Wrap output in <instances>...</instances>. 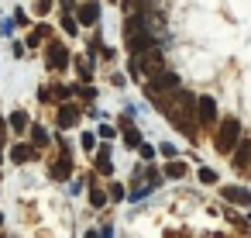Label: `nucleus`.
<instances>
[{
    "label": "nucleus",
    "mask_w": 251,
    "mask_h": 238,
    "mask_svg": "<svg viewBox=\"0 0 251 238\" xmlns=\"http://www.w3.org/2000/svg\"><path fill=\"white\" fill-rule=\"evenodd\" d=\"M124 45H127L131 56H148V52H155V35L145 28L141 14H131V18L124 21Z\"/></svg>",
    "instance_id": "f257e3e1"
},
{
    "label": "nucleus",
    "mask_w": 251,
    "mask_h": 238,
    "mask_svg": "<svg viewBox=\"0 0 251 238\" xmlns=\"http://www.w3.org/2000/svg\"><path fill=\"white\" fill-rule=\"evenodd\" d=\"M213 145H217L220 155L234 152V149L241 145V121H237V118H224L220 128H217V135H213Z\"/></svg>",
    "instance_id": "f03ea898"
},
{
    "label": "nucleus",
    "mask_w": 251,
    "mask_h": 238,
    "mask_svg": "<svg viewBox=\"0 0 251 238\" xmlns=\"http://www.w3.org/2000/svg\"><path fill=\"white\" fill-rule=\"evenodd\" d=\"M45 66H49L52 73H62V69L69 66V49H66L62 42H52L49 52H45Z\"/></svg>",
    "instance_id": "7ed1b4c3"
},
{
    "label": "nucleus",
    "mask_w": 251,
    "mask_h": 238,
    "mask_svg": "<svg viewBox=\"0 0 251 238\" xmlns=\"http://www.w3.org/2000/svg\"><path fill=\"white\" fill-rule=\"evenodd\" d=\"M148 90H155V93H162V90H179V76H176L172 69H158V73H151Z\"/></svg>",
    "instance_id": "20e7f679"
},
{
    "label": "nucleus",
    "mask_w": 251,
    "mask_h": 238,
    "mask_svg": "<svg viewBox=\"0 0 251 238\" xmlns=\"http://www.w3.org/2000/svg\"><path fill=\"white\" fill-rule=\"evenodd\" d=\"M196 121L200 124H213L217 121V100L213 97H196Z\"/></svg>",
    "instance_id": "39448f33"
},
{
    "label": "nucleus",
    "mask_w": 251,
    "mask_h": 238,
    "mask_svg": "<svg viewBox=\"0 0 251 238\" xmlns=\"http://www.w3.org/2000/svg\"><path fill=\"white\" fill-rule=\"evenodd\" d=\"M79 118H83V111H79L76 104H59V114H55L59 128H76V124H79Z\"/></svg>",
    "instance_id": "423d86ee"
},
{
    "label": "nucleus",
    "mask_w": 251,
    "mask_h": 238,
    "mask_svg": "<svg viewBox=\"0 0 251 238\" xmlns=\"http://www.w3.org/2000/svg\"><path fill=\"white\" fill-rule=\"evenodd\" d=\"M49 176H52V179H59V183H62V179H69V176H73V159H69V155L55 159V162L49 166Z\"/></svg>",
    "instance_id": "0eeeda50"
},
{
    "label": "nucleus",
    "mask_w": 251,
    "mask_h": 238,
    "mask_svg": "<svg viewBox=\"0 0 251 238\" xmlns=\"http://www.w3.org/2000/svg\"><path fill=\"white\" fill-rule=\"evenodd\" d=\"M220 193H224V200H230V204H244V207H251V193H248L244 186H224Z\"/></svg>",
    "instance_id": "6e6552de"
},
{
    "label": "nucleus",
    "mask_w": 251,
    "mask_h": 238,
    "mask_svg": "<svg viewBox=\"0 0 251 238\" xmlns=\"http://www.w3.org/2000/svg\"><path fill=\"white\" fill-rule=\"evenodd\" d=\"M248 162H251V138H241V145L234 149V166L248 169Z\"/></svg>",
    "instance_id": "1a4fd4ad"
},
{
    "label": "nucleus",
    "mask_w": 251,
    "mask_h": 238,
    "mask_svg": "<svg viewBox=\"0 0 251 238\" xmlns=\"http://www.w3.org/2000/svg\"><path fill=\"white\" fill-rule=\"evenodd\" d=\"M97 18H100V4H97V0H83L79 21H83V25H97Z\"/></svg>",
    "instance_id": "9d476101"
},
{
    "label": "nucleus",
    "mask_w": 251,
    "mask_h": 238,
    "mask_svg": "<svg viewBox=\"0 0 251 238\" xmlns=\"http://www.w3.org/2000/svg\"><path fill=\"white\" fill-rule=\"evenodd\" d=\"M11 159L21 166V162H31L35 159V145H25V142H18L14 149H11Z\"/></svg>",
    "instance_id": "9b49d317"
},
{
    "label": "nucleus",
    "mask_w": 251,
    "mask_h": 238,
    "mask_svg": "<svg viewBox=\"0 0 251 238\" xmlns=\"http://www.w3.org/2000/svg\"><path fill=\"white\" fill-rule=\"evenodd\" d=\"M7 124H11V128H14L18 135H21V131H31V121H28V114H25V111H14Z\"/></svg>",
    "instance_id": "f8f14e48"
},
{
    "label": "nucleus",
    "mask_w": 251,
    "mask_h": 238,
    "mask_svg": "<svg viewBox=\"0 0 251 238\" xmlns=\"http://www.w3.org/2000/svg\"><path fill=\"white\" fill-rule=\"evenodd\" d=\"M97 169H100L103 176H110V173H114V162H110V149H107V145L97 152Z\"/></svg>",
    "instance_id": "ddd939ff"
},
{
    "label": "nucleus",
    "mask_w": 251,
    "mask_h": 238,
    "mask_svg": "<svg viewBox=\"0 0 251 238\" xmlns=\"http://www.w3.org/2000/svg\"><path fill=\"white\" fill-rule=\"evenodd\" d=\"M31 145H35V152L49 145V131H45L42 124H31Z\"/></svg>",
    "instance_id": "4468645a"
},
{
    "label": "nucleus",
    "mask_w": 251,
    "mask_h": 238,
    "mask_svg": "<svg viewBox=\"0 0 251 238\" xmlns=\"http://www.w3.org/2000/svg\"><path fill=\"white\" fill-rule=\"evenodd\" d=\"M124 145L127 149H141V131L134 124H124Z\"/></svg>",
    "instance_id": "2eb2a0df"
},
{
    "label": "nucleus",
    "mask_w": 251,
    "mask_h": 238,
    "mask_svg": "<svg viewBox=\"0 0 251 238\" xmlns=\"http://www.w3.org/2000/svg\"><path fill=\"white\" fill-rule=\"evenodd\" d=\"M186 173H189V169H186V162H179V159H172V162L165 166V176H169V179H182Z\"/></svg>",
    "instance_id": "dca6fc26"
},
{
    "label": "nucleus",
    "mask_w": 251,
    "mask_h": 238,
    "mask_svg": "<svg viewBox=\"0 0 251 238\" xmlns=\"http://www.w3.org/2000/svg\"><path fill=\"white\" fill-rule=\"evenodd\" d=\"M76 73H79V80H86V83L93 80V69H90V62H86V59H76Z\"/></svg>",
    "instance_id": "f3484780"
},
{
    "label": "nucleus",
    "mask_w": 251,
    "mask_h": 238,
    "mask_svg": "<svg viewBox=\"0 0 251 238\" xmlns=\"http://www.w3.org/2000/svg\"><path fill=\"white\" fill-rule=\"evenodd\" d=\"M107 197H110V193H103V190H97V186L90 190V204H93V207H103V204H107Z\"/></svg>",
    "instance_id": "a211bd4d"
},
{
    "label": "nucleus",
    "mask_w": 251,
    "mask_h": 238,
    "mask_svg": "<svg viewBox=\"0 0 251 238\" xmlns=\"http://www.w3.org/2000/svg\"><path fill=\"white\" fill-rule=\"evenodd\" d=\"M200 183H206V186H210V183H217V173H213L210 166H203V169H200Z\"/></svg>",
    "instance_id": "6ab92c4d"
},
{
    "label": "nucleus",
    "mask_w": 251,
    "mask_h": 238,
    "mask_svg": "<svg viewBox=\"0 0 251 238\" xmlns=\"http://www.w3.org/2000/svg\"><path fill=\"white\" fill-rule=\"evenodd\" d=\"M45 31H49V28H35V31H31V38H28V49H35V45L45 38Z\"/></svg>",
    "instance_id": "aec40b11"
},
{
    "label": "nucleus",
    "mask_w": 251,
    "mask_h": 238,
    "mask_svg": "<svg viewBox=\"0 0 251 238\" xmlns=\"http://www.w3.org/2000/svg\"><path fill=\"white\" fill-rule=\"evenodd\" d=\"M124 197V186L121 183H110V200H121Z\"/></svg>",
    "instance_id": "412c9836"
},
{
    "label": "nucleus",
    "mask_w": 251,
    "mask_h": 238,
    "mask_svg": "<svg viewBox=\"0 0 251 238\" xmlns=\"http://www.w3.org/2000/svg\"><path fill=\"white\" fill-rule=\"evenodd\" d=\"M97 135H100V138H114V135H117V131H114V128H110V124H100V131H97Z\"/></svg>",
    "instance_id": "4be33fe9"
},
{
    "label": "nucleus",
    "mask_w": 251,
    "mask_h": 238,
    "mask_svg": "<svg viewBox=\"0 0 251 238\" xmlns=\"http://www.w3.org/2000/svg\"><path fill=\"white\" fill-rule=\"evenodd\" d=\"M62 28H66V31H69V35H73V31H76V21H73V18H69V14H66V18H62Z\"/></svg>",
    "instance_id": "5701e85b"
},
{
    "label": "nucleus",
    "mask_w": 251,
    "mask_h": 238,
    "mask_svg": "<svg viewBox=\"0 0 251 238\" xmlns=\"http://www.w3.org/2000/svg\"><path fill=\"white\" fill-rule=\"evenodd\" d=\"M79 97H83V100H93L97 93H93V87H83V90H79Z\"/></svg>",
    "instance_id": "b1692460"
},
{
    "label": "nucleus",
    "mask_w": 251,
    "mask_h": 238,
    "mask_svg": "<svg viewBox=\"0 0 251 238\" xmlns=\"http://www.w3.org/2000/svg\"><path fill=\"white\" fill-rule=\"evenodd\" d=\"M138 152H141V159H151V155H155V149H151V145H141Z\"/></svg>",
    "instance_id": "393cba45"
},
{
    "label": "nucleus",
    "mask_w": 251,
    "mask_h": 238,
    "mask_svg": "<svg viewBox=\"0 0 251 238\" xmlns=\"http://www.w3.org/2000/svg\"><path fill=\"white\" fill-rule=\"evenodd\" d=\"M49 7H52V0H38V14H49Z\"/></svg>",
    "instance_id": "a878e982"
},
{
    "label": "nucleus",
    "mask_w": 251,
    "mask_h": 238,
    "mask_svg": "<svg viewBox=\"0 0 251 238\" xmlns=\"http://www.w3.org/2000/svg\"><path fill=\"white\" fill-rule=\"evenodd\" d=\"M0 224H4V217H0Z\"/></svg>",
    "instance_id": "bb28decb"
}]
</instances>
